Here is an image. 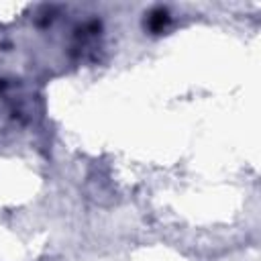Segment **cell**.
Masks as SVG:
<instances>
[{"mask_svg":"<svg viewBox=\"0 0 261 261\" xmlns=\"http://www.w3.org/2000/svg\"><path fill=\"white\" fill-rule=\"evenodd\" d=\"M167 20H169L167 12H165V10H157V12H153V14H151L149 24H151V29H153V31H159V29H163V27L167 24Z\"/></svg>","mask_w":261,"mask_h":261,"instance_id":"1","label":"cell"}]
</instances>
